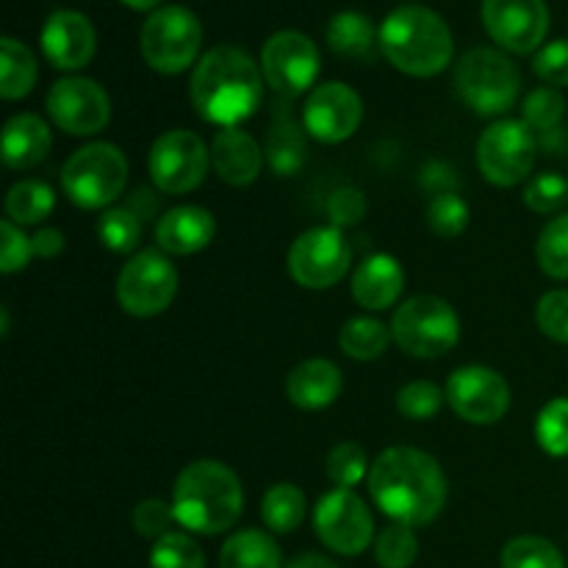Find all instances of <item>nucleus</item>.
Returning a JSON list of instances; mask_svg holds the SVG:
<instances>
[{"label":"nucleus","instance_id":"obj_1","mask_svg":"<svg viewBox=\"0 0 568 568\" xmlns=\"http://www.w3.org/2000/svg\"><path fill=\"white\" fill-rule=\"evenodd\" d=\"M369 497L397 525L422 527L447 505V477L433 455L414 447H388L372 460Z\"/></svg>","mask_w":568,"mask_h":568},{"label":"nucleus","instance_id":"obj_2","mask_svg":"<svg viewBox=\"0 0 568 568\" xmlns=\"http://www.w3.org/2000/svg\"><path fill=\"white\" fill-rule=\"evenodd\" d=\"M189 94L194 111L205 122L239 128V122L250 120L264 100V72L247 50L220 44L194 64Z\"/></svg>","mask_w":568,"mask_h":568},{"label":"nucleus","instance_id":"obj_3","mask_svg":"<svg viewBox=\"0 0 568 568\" xmlns=\"http://www.w3.org/2000/svg\"><path fill=\"white\" fill-rule=\"evenodd\" d=\"M244 510L242 480L220 460H194L178 475L172 488L175 521L197 536H220L239 521Z\"/></svg>","mask_w":568,"mask_h":568},{"label":"nucleus","instance_id":"obj_4","mask_svg":"<svg viewBox=\"0 0 568 568\" xmlns=\"http://www.w3.org/2000/svg\"><path fill=\"white\" fill-rule=\"evenodd\" d=\"M381 53L388 64L414 78H433L453 61V31L433 9L399 6L381 26Z\"/></svg>","mask_w":568,"mask_h":568},{"label":"nucleus","instance_id":"obj_5","mask_svg":"<svg viewBox=\"0 0 568 568\" xmlns=\"http://www.w3.org/2000/svg\"><path fill=\"white\" fill-rule=\"evenodd\" d=\"M455 92L480 116H499L514 109L521 92V72L497 48H471L455 64Z\"/></svg>","mask_w":568,"mask_h":568},{"label":"nucleus","instance_id":"obj_6","mask_svg":"<svg viewBox=\"0 0 568 568\" xmlns=\"http://www.w3.org/2000/svg\"><path fill=\"white\" fill-rule=\"evenodd\" d=\"M128 183V159L111 142H92L75 150L61 170V189L78 209H111Z\"/></svg>","mask_w":568,"mask_h":568},{"label":"nucleus","instance_id":"obj_7","mask_svg":"<svg viewBox=\"0 0 568 568\" xmlns=\"http://www.w3.org/2000/svg\"><path fill=\"white\" fill-rule=\"evenodd\" d=\"M392 336L410 358H442L460 338V320L447 300L436 294H416L405 300L392 316Z\"/></svg>","mask_w":568,"mask_h":568},{"label":"nucleus","instance_id":"obj_8","mask_svg":"<svg viewBox=\"0 0 568 568\" xmlns=\"http://www.w3.org/2000/svg\"><path fill=\"white\" fill-rule=\"evenodd\" d=\"M139 44L150 70L178 75L197 61L203 26L186 6H161L144 20Z\"/></svg>","mask_w":568,"mask_h":568},{"label":"nucleus","instance_id":"obj_9","mask_svg":"<svg viewBox=\"0 0 568 568\" xmlns=\"http://www.w3.org/2000/svg\"><path fill=\"white\" fill-rule=\"evenodd\" d=\"M178 283L175 264L161 250H139L116 277V300L125 314L150 320L170 308L178 297Z\"/></svg>","mask_w":568,"mask_h":568},{"label":"nucleus","instance_id":"obj_10","mask_svg":"<svg viewBox=\"0 0 568 568\" xmlns=\"http://www.w3.org/2000/svg\"><path fill=\"white\" fill-rule=\"evenodd\" d=\"M536 153V131L525 120H499L477 142V166L488 183L508 189L527 181Z\"/></svg>","mask_w":568,"mask_h":568},{"label":"nucleus","instance_id":"obj_11","mask_svg":"<svg viewBox=\"0 0 568 568\" xmlns=\"http://www.w3.org/2000/svg\"><path fill=\"white\" fill-rule=\"evenodd\" d=\"M349 261H353V247H349L344 231L327 225L300 233L288 247L286 264L288 275L294 277L297 286L325 292L347 275Z\"/></svg>","mask_w":568,"mask_h":568},{"label":"nucleus","instance_id":"obj_12","mask_svg":"<svg viewBox=\"0 0 568 568\" xmlns=\"http://www.w3.org/2000/svg\"><path fill=\"white\" fill-rule=\"evenodd\" d=\"M211 166V150L203 136L186 128L161 133L148 155V170L155 189L164 194H189L205 181Z\"/></svg>","mask_w":568,"mask_h":568},{"label":"nucleus","instance_id":"obj_13","mask_svg":"<svg viewBox=\"0 0 568 568\" xmlns=\"http://www.w3.org/2000/svg\"><path fill=\"white\" fill-rule=\"evenodd\" d=\"M314 530L320 541L342 558H358L375 544L372 510L358 494L344 491V488H333L316 503Z\"/></svg>","mask_w":568,"mask_h":568},{"label":"nucleus","instance_id":"obj_14","mask_svg":"<svg viewBox=\"0 0 568 568\" xmlns=\"http://www.w3.org/2000/svg\"><path fill=\"white\" fill-rule=\"evenodd\" d=\"M320 50L305 33L277 31L266 39L261 50V72L264 81L281 98L292 100L308 92L320 75Z\"/></svg>","mask_w":568,"mask_h":568},{"label":"nucleus","instance_id":"obj_15","mask_svg":"<svg viewBox=\"0 0 568 568\" xmlns=\"http://www.w3.org/2000/svg\"><path fill=\"white\" fill-rule=\"evenodd\" d=\"M48 114L70 136H94L111 120V100L92 78H61L48 92Z\"/></svg>","mask_w":568,"mask_h":568},{"label":"nucleus","instance_id":"obj_16","mask_svg":"<svg viewBox=\"0 0 568 568\" xmlns=\"http://www.w3.org/2000/svg\"><path fill=\"white\" fill-rule=\"evenodd\" d=\"M447 403L469 425H497L510 410V386L497 369L460 366L447 381Z\"/></svg>","mask_w":568,"mask_h":568},{"label":"nucleus","instance_id":"obj_17","mask_svg":"<svg viewBox=\"0 0 568 568\" xmlns=\"http://www.w3.org/2000/svg\"><path fill=\"white\" fill-rule=\"evenodd\" d=\"M483 26L488 37L510 53L541 50L549 31V9L544 0H483Z\"/></svg>","mask_w":568,"mask_h":568},{"label":"nucleus","instance_id":"obj_18","mask_svg":"<svg viewBox=\"0 0 568 568\" xmlns=\"http://www.w3.org/2000/svg\"><path fill=\"white\" fill-rule=\"evenodd\" d=\"M361 120H364L361 94L342 81H327L311 89L303 105V128L322 144L347 142L361 128Z\"/></svg>","mask_w":568,"mask_h":568},{"label":"nucleus","instance_id":"obj_19","mask_svg":"<svg viewBox=\"0 0 568 568\" xmlns=\"http://www.w3.org/2000/svg\"><path fill=\"white\" fill-rule=\"evenodd\" d=\"M42 53L55 70L75 72L83 70L94 59L98 39L89 17H83L75 9H55L44 20L42 33H39Z\"/></svg>","mask_w":568,"mask_h":568},{"label":"nucleus","instance_id":"obj_20","mask_svg":"<svg viewBox=\"0 0 568 568\" xmlns=\"http://www.w3.org/2000/svg\"><path fill=\"white\" fill-rule=\"evenodd\" d=\"M211 166L227 186H250L264 170V150L242 128H220L211 142Z\"/></svg>","mask_w":568,"mask_h":568},{"label":"nucleus","instance_id":"obj_21","mask_svg":"<svg viewBox=\"0 0 568 568\" xmlns=\"http://www.w3.org/2000/svg\"><path fill=\"white\" fill-rule=\"evenodd\" d=\"M216 236V220L200 205H178L155 222V244L161 253L194 255L209 247Z\"/></svg>","mask_w":568,"mask_h":568},{"label":"nucleus","instance_id":"obj_22","mask_svg":"<svg viewBox=\"0 0 568 568\" xmlns=\"http://www.w3.org/2000/svg\"><path fill=\"white\" fill-rule=\"evenodd\" d=\"M405 288V272L388 253H375L355 266L353 300L366 311H386L399 300Z\"/></svg>","mask_w":568,"mask_h":568},{"label":"nucleus","instance_id":"obj_23","mask_svg":"<svg viewBox=\"0 0 568 568\" xmlns=\"http://www.w3.org/2000/svg\"><path fill=\"white\" fill-rule=\"evenodd\" d=\"M342 386V369L333 361L308 358L288 372L286 397L300 410H322L336 403Z\"/></svg>","mask_w":568,"mask_h":568},{"label":"nucleus","instance_id":"obj_24","mask_svg":"<svg viewBox=\"0 0 568 568\" xmlns=\"http://www.w3.org/2000/svg\"><path fill=\"white\" fill-rule=\"evenodd\" d=\"M50 128L37 114H14L3 125V164L9 170H33L50 153Z\"/></svg>","mask_w":568,"mask_h":568},{"label":"nucleus","instance_id":"obj_25","mask_svg":"<svg viewBox=\"0 0 568 568\" xmlns=\"http://www.w3.org/2000/svg\"><path fill=\"white\" fill-rule=\"evenodd\" d=\"M327 44L342 59L369 61L375 53V44H381V31L361 11H338L327 22Z\"/></svg>","mask_w":568,"mask_h":568},{"label":"nucleus","instance_id":"obj_26","mask_svg":"<svg viewBox=\"0 0 568 568\" xmlns=\"http://www.w3.org/2000/svg\"><path fill=\"white\" fill-rule=\"evenodd\" d=\"M220 568H283V555L270 532L247 527L222 544Z\"/></svg>","mask_w":568,"mask_h":568},{"label":"nucleus","instance_id":"obj_27","mask_svg":"<svg viewBox=\"0 0 568 568\" xmlns=\"http://www.w3.org/2000/svg\"><path fill=\"white\" fill-rule=\"evenodd\" d=\"M305 516H308V499L294 483H277L261 499V519H264L266 530L277 532V536L300 530Z\"/></svg>","mask_w":568,"mask_h":568},{"label":"nucleus","instance_id":"obj_28","mask_svg":"<svg viewBox=\"0 0 568 568\" xmlns=\"http://www.w3.org/2000/svg\"><path fill=\"white\" fill-rule=\"evenodd\" d=\"M37 83V59L17 39H0V98L20 100Z\"/></svg>","mask_w":568,"mask_h":568},{"label":"nucleus","instance_id":"obj_29","mask_svg":"<svg viewBox=\"0 0 568 568\" xmlns=\"http://www.w3.org/2000/svg\"><path fill=\"white\" fill-rule=\"evenodd\" d=\"M392 342V327H386L375 316H353L344 322L342 333H338V347L347 358L355 361L381 358Z\"/></svg>","mask_w":568,"mask_h":568},{"label":"nucleus","instance_id":"obj_30","mask_svg":"<svg viewBox=\"0 0 568 568\" xmlns=\"http://www.w3.org/2000/svg\"><path fill=\"white\" fill-rule=\"evenodd\" d=\"M55 209V192L44 181H28L14 183L6 194V216H9L14 225L28 227L39 225V222L48 220Z\"/></svg>","mask_w":568,"mask_h":568},{"label":"nucleus","instance_id":"obj_31","mask_svg":"<svg viewBox=\"0 0 568 568\" xmlns=\"http://www.w3.org/2000/svg\"><path fill=\"white\" fill-rule=\"evenodd\" d=\"M266 159H270L272 170L283 178L297 175L300 166L305 161V144L297 131V122L292 116H277L275 128L266 142Z\"/></svg>","mask_w":568,"mask_h":568},{"label":"nucleus","instance_id":"obj_32","mask_svg":"<svg viewBox=\"0 0 568 568\" xmlns=\"http://www.w3.org/2000/svg\"><path fill=\"white\" fill-rule=\"evenodd\" d=\"M499 564L503 568H566L560 549L541 536L510 538L505 544Z\"/></svg>","mask_w":568,"mask_h":568},{"label":"nucleus","instance_id":"obj_33","mask_svg":"<svg viewBox=\"0 0 568 568\" xmlns=\"http://www.w3.org/2000/svg\"><path fill=\"white\" fill-rule=\"evenodd\" d=\"M369 458H366L364 447H358L355 442H342L327 453L325 460V475L327 480L336 488L344 491H353L355 486H361L364 480H369Z\"/></svg>","mask_w":568,"mask_h":568},{"label":"nucleus","instance_id":"obj_34","mask_svg":"<svg viewBox=\"0 0 568 568\" xmlns=\"http://www.w3.org/2000/svg\"><path fill=\"white\" fill-rule=\"evenodd\" d=\"M98 239L111 253H133L142 242V220L131 209H105L98 220Z\"/></svg>","mask_w":568,"mask_h":568},{"label":"nucleus","instance_id":"obj_35","mask_svg":"<svg viewBox=\"0 0 568 568\" xmlns=\"http://www.w3.org/2000/svg\"><path fill=\"white\" fill-rule=\"evenodd\" d=\"M536 258L544 275L552 281H568V214L547 222L536 242Z\"/></svg>","mask_w":568,"mask_h":568},{"label":"nucleus","instance_id":"obj_36","mask_svg":"<svg viewBox=\"0 0 568 568\" xmlns=\"http://www.w3.org/2000/svg\"><path fill=\"white\" fill-rule=\"evenodd\" d=\"M419 558V538L414 527L388 525L375 538V560L381 568H410Z\"/></svg>","mask_w":568,"mask_h":568},{"label":"nucleus","instance_id":"obj_37","mask_svg":"<svg viewBox=\"0 0 568 568\" xmlns=\"http://www.w3.org/2000/svg\"><path fill=\"white\" fill-rule=\"evenodd\" d=\"M150 568H205V552L189 532H166L150 549Z\"/></svg>","mask_w":568,"mask_h":568},{"label":"nucleus","instance_id":"obj_38","mask_svg":"<svg viewBox=\"0 0 568 568\" xmlns=\"http://www.w3.org/2000/svg\"><path fill=\"white\" fill-rule=\"evenodd\" d=\"M536 442L552 458L568 455V397L549 399L536 419Z\"/></svg>","mask_w":568,"mask_h":568},{"label":"nucleus","instance_id":"obj_39","mask_svg":"<svg viewBox=\"0 0 568 568\" xmlns=\"http://www.w3.org/2000/svg\"><path fill=\"white\" fill-rule=\"evenodd\" d=\"M566 114V98L555 87L532 89L521 105V120L532 128V131L552 133L558 131Z\"/></svg>","mask_w":568,"mask_h":568},{"label":"nucleus","instance_id":"obj_40","mask_svg":"<svg viewBox=\"0 0 568 568\" xmlns=\"http://www.w3.org/2000/svg\"><path fill=\"white\" fill-rule=\"evenodd\" d=\"M427 225L436 236L455 239L469 227V205L455 192H438L427 205Z\"/></svg>","mask_w":568,"mask_h":568},{"label":"nucleus","instance_id":"obj_41","mask_svg":"<svg viewBox=\"0 0 568 568\" xmlns=\"http://www.w3.org/2000/svg\"><path fill=\"white\" fill-rule=\"evenodd\" d=\"M447 392L430 381H414L397 392V410L410 422H427L442 410Z\"/></svg>","mask_w":568,"mask_h":568},{"label":"nucleus","instance_id":"obj_42","mask_svg":"<svg viewBox=\"0 0 568 568\" xmlns=\"http://www.w3.org/2000/svg\"><path fill=\"white\" fill-rule=\"evenodd\" d=\"M568 203V181L558 172H541L525 186V205L536 214H558Z\"/></svg>","mask_w":568,"mask_h":568},{"label":"nucleus","instance_id":"obj_43","mask_svg":"<svg viewBox=\"0 0 568 568\" xmlns=\"http://www.w3.org/2000/svg\"><path fill=\"white\" fill-rule=\"evenodd\" d=\"M536 322L544 336L568 344V288H555L538 300Z\"/></svg>","mask_w":568,"mask_h":568},{"label":"nucleus","instance_id":"obj_44","mask_svg":"<svg viewBox=\"0 0 568 568\" xmlns=\"http://www.w3.org/2000/svg\"><path fill=\"white\" fill-rule=\"evenodd\" d=\"M0 236H3V247H0V272L3 275H14L28 266V261L33 258V244L31 239L22 233L20 225H14L11 220L0 222Z\"/></svg>","mask_w":568,"mask_h":568},{"label":"nucleus","instance_id":"obj_45","mask_svg":"<svg viewBox=\"0 0 568 568\" xmlns=\"http://www.w3.org/2000/svg\"><path fill=\"white\" fill-rule=\"evenodd\" d=\"M133 530L142 538H153L159 541L161 536H166L170 525L175 521V514H172V503H164V499H144L133 508Z\"/></svg>","mask_w":568,"mask_h":568},{"label":"nucleus","instance_id":"obj_46","mask_svg":"<svg viewBox=\"0 0 568 568\" xmlns=\"http://www.w3.org/2000/svg\"><path fill=\"white\" fill-rule=\"evenodd\" d=\"M532 72L547 87H568V39H555L544 44L532 59Z\"/></svg>","mask_w":568,"mask_h":568},{"label":"nucleus","instance_id":"obj_47","mask_svg":"<svg viewBox=\"0 0 568 568\" xmlns=\"http://www.w3.org/2000/svg\"><path fill=\"white\" fill-rule=\"evenodd\" d=\"M327 214H331L333 227H338V231L358 225L366 214L364 192H358L353 186H344L338 192H333V197L327 200Z\"/></svg>","mask_w":568,"mask_h":568},{"label":"nucleus","instance_id":"obj_48","mask_svg":"<svg viewBox=\"0 0 568 568\" xmlns=\"http://www.w3.org/2000/svg\"><path fill=\"white\" fill-rule=\"evenodd\" d=\"M31 244L37 258H55V255L64 253L67 239L59 227H39V231L31 236Z\"/></svg>","mask_w":568,"mask_h":568},{"label":"nucleus","instance_id":"obj_49","mask_svg":"<svg viewBox=\"0 0 568 568\" xmlns=\"http://www.w3.org/2000/svg\"><path fill=\"white\" fill-rule=\"evenodd\" d=\"M286 568H338V566L320 552H300L297 558L288 560Z\"/></svg>","mask_w":568,"mask_h":568},{"label":"nucleus","instance_id":"obj_50","mask_svg":"<svg viewBox=\"0 0 568 568\" xmlns=\"http://www.w3.org/2000/svg\"><path fill=\"white\" fill-rule=\"evenodd\" d=\"M120 3H125L128 9H133V11H150V9H159V3L161 0H120Z\"/></svg>","mask_w":568,"mask_h":568}]
</instances>
